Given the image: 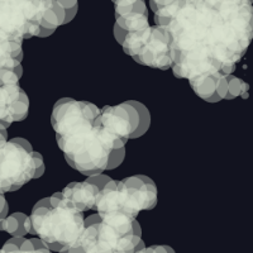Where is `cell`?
I'll list each match as a JSON object with an SVG mask.
<instances>
[{
	"mask_svg": "<svg viewBox=\"0 0 253 253\" xmlns=\"http://www.w3.org/2000/svg\"><path fill=\"white\" fill-rule=\"evenodd\" d=\"M155 20L170 36L176 78L229 75L252 40V0H173Z\"/></svg>",
	"mask_w": 253,
	"mask_h": 253,
	"instance_id": "cell-1",
	"label": "cell"
},
{
	"mask_svg": "<svg viewBox=\"0 0 253 253\" xmlns=\"http://www.w3.org/2000/svg\"><path fill=\"white\" fill-rule=\"evenodd\" d=\"M100 114L95 104L61 99L52 110V126L67 164L86 176L107 170L112 150L101 137L95 121Z\"/></svg>",
	"mask_w": 253,
	"mask_h": 253,
	"instance_id": "cell-2",
	"label": "cell"
},
{
	"mask_svg": "<svg viewBox=\"0 0 253 253\" xmlns=\"http://www.w3.org/2000/svg\"><path fill=\"white\" fill-rule=\"evenodd\" d=\"M27 233L38 236L51 251L61 252L76 242L84 230V216L63 202L60 193L42 199L26 220Z\"/></svg>",
	"mask_w": 253,
	"mask_h": 253,
	"instance_id": "cell-3",
	"label": "cell"
},
{
	"mask_svg": "<svg viewBox=\"0 0 253 253\" xmlns=\"http://www.w3.org/2000/svg\"><path fill=\"white\" fill-rule=\"evenodd\" d=\"M157 204V187L150 177L135 175L122 181L110 180L99 191L95 208L98 215L122 213L135 219L142 210H151Z\"/></svg>",
	"mask_w": 253,
	"mask_h": 253,
	"instance_id": "cell-4",
	"label": "cell"
},
{
	"mask_svg": "<svg viewBox=\"0 0 253 253\" xmlns=\"http://www.w3.org/2000/svg\"><path fill=\"white\" fill-rule=\"evenodd\" d=\"M150 113L138 101L104 107L95 121L101 137L112 151L124 148L129 138H138L150 126Z\"/></svg>",
	"mask_w": 253,
	"mask_h": 253,
	"instance_id": "cell-5",
	"label": "cell"
},
{
	"mask_svg": "<svg viewBox=\"0 0 253 253\" xmlns=\"http://www.w3.org/2000/svg\"><path fill=\"white\" fill-rule=\"evenodd\" d=\"M43 158L28 141L14 138L0 146V193L15 191L43 175Z\"/></svg>",
	"mask_w": 253,
	"mask_h": 253,
	"instance_id": "cell-6",
	"label": "cell"
},
{
	"mask_svg": "<svg viewBox=\"0 0 253 253\" xmlns=\"http://www.w3.org/2000/svg\"><path fill=\"white\" fill-rule=\"evenodd\" d=\"M44 0H0V33L23 41L40 35Z\"/></svg>",
	"mask_w": 253,
	"mask_h": 253,
	"instance_id": "cell-7",
	"label": "cell"
},
{
	"mask_svg": "<svg viewBox=\"0 0 253 253\" xmlns=\"http://www.w3.org/2000/svg\"><path fill=\"white\" fill-rule=\"evenodd\" d=\"M133 58L141 65H146L153 69H171L172 51L170 36L166 29L160 26L148 27L141 48Z\"/></svg>",
	"mask_w": 253,
	"mask_h": 253,
	"instance_id": "cell-8",
	"label": "cell"
},
{
	"mask_svg": "<svg viewBox=\"0 0 253 253\" xmlns=\"http://www.w3.org/2000/svg\"><path fill=\"white\" fill-rule=\"evenodd\" d=\"M29 100L18 84L0 85V124L9 126L14 122L26 119Z\"/></svg>",
	"mask_w": 253,
	"mask_h": 253,
	"instance_id": "cell-9",
	"label": "cell"
},
{
	"mask_svg": "<svg viewBox=\"0 0 253 253\" xmlns=\"http://www.w3.org/2000/svg\"><path fill=\"white\" fill-rule=\"evenodd\" d=\"M190 85L194 91L209 103L225 99L228 91V75L223 72H213L190 79Z\"/></svg>",
	"mask_w": 253,
	"mask_h": 253,
	"instance_id": "cell-10",
	"label": "cell"
},
{
	"mask_svg": "<svg viewBox=\"0 0 253 253\" xmlns=\"http://www.w3.org/2000/svg\"><path fill=\"white\" fill-rule=\"evenodd\" d=\"M100 190L89 181L72 182L61 191V198L66 204L78 211H86L94 209Z\"/></svg>",
	"mask_w": 253,
	"mask_h": 253,
	"instance_id": "cell-11",
	"label": "cell"
},
{
	"mask_svg": "<svg viewBox=\"0 0 253 253\" xmlns=\"http://www.w3.org/2000/svg\"><path fill=\"white\" fill-rule=\"evenodd\" d=\"M65 10L56 0H44V13L38 37H48L56 31L58 26L65 24Z\"/></svg>",
	"mask_w": 253,
	"mask_h": 253,
	"instance_id": "cell-12",
	"label": "cell"
},
{
	"mask_svg": "<svg viewBox=\"0 0 253 253\" xmlns=\"http://www.w3.org/2000/svg\"><path fill=\"white\" fill-rule=\"evenodd\" d=\"M0 253H52L51 250L40 238L27 239L24 237H13L5 242Z\"/></svg>",
	"mask_w": 253,
	"mask_h": 253,
	"instance_id": "cell-13",
	"label": "cell"
},
{
	"mask_svg": "<svg viewBox=\"0 0 253 253\" xmlns=\"http://www.w3.org/2000/svg\"><path fill=\"white\" fill-rule=\"evenodd\" d=\"M28 215L23 213H14L6 215L0 221V230H4L13 237H24L27 233L26 220Z\"/></svg>",
	"mask_w": 253,
	"mask_h": 253,
	"instance_id": "cell-14",
	"label": "cell"
},
{
	"mask_svg": "<svg viewBox=\"0 0 253 253\" xmlns=\"http://www.w3.org/2000/svg\"><path fill=\"white\" fill-rule=\"evenodd\" d=\"M247 89L248 86L245 81L234 76L233 74H230L228 75V91L225 99H234L237 96H241L247 92Z\"/></svg>",
	"mask_w": 253,
	"mask_h": 253,
	"instance_id": "cell-15",
	"label": "cell"
},
{
	"mask_svg": "<svg viewBox=\"0 0 253 253\" xmlns=\"http://www.w3.org/2000/svg\"><path fill=\"white\" fill-rule=\"evenodd\" d=\"M58 4L63 8L65 10V14H66V18H65V24L71 22L74 19V17L76 15V12H78V0H56Z\"/></svg>",
	"mask_w": 253,
	"mask_h": 253,
	"instance_id": "cell-16",
	"label": "cell"
},
{
	"mask_svg": "<svg viewBox=\"0 0 253 253\" xmlns=\"http://www.w3.org/2000/svg\"><path fill=\"white\" fill-rule=\"evenodd\" d=\"M124 155H126V150H124V148L112 151V155H110L109 157V162H108L107 170H113L115 167H118L119 165L123 162Z\"/></svg>",
	"mask_w": 253,
	"mask_h": 253,
	"instance_id": "cell-17",
	"label": "cell"
},
{
	"mask_svg": "<svg viewBox=\"0 0 253 253\" xmlns=\"http://www.w3.org/2000/svg\"><path fill=\"white\" fill-rule=\"evenodd\" d=\"M110 180H112V178L108 177V176H105V175H103V173H96V175L89 176L86 181H89L90 184L95 185V186L98 187L99 190H101L104 186H105V185L108 184V182L110 181Z\"/></svg>",
	"mask_w": 253,
	"mask_h": 253,
	"instance_id": "cell-18",
	"label": "cell"
},
{
	"mask_svg": "<svg viewBox=\"0 0 253 253\" xmlns=\"http://www.w3.org/2000/svg\"><path fill=\"white\" fill-rule=\"evenodd\" d=\"M134 253H175V251L169 246H152V247H144Z\"/></svg>",
	"mask_w": 253,
	"mask_h": 253,
	"instance_id": "cell-19",
	"label": "cell"
},
{
	"mask_svg": "<svg viewBox=\"0 0 253 253\" xmlns=\"http://www.w3.org/2000/svg\"><path fill=\"white\" fill-rule=\"evenodd\" d=\"M8 134H6V128L0 124V146H3L8 141Z\"/></svg>",
	"mask_w": 253,
	"mask_h": 253,
	"instance_id": "cell-20",
	"label": "cell"
},
{
	"mask_svg": "<svg viewBox=\"0 0 253 253\" xmlns=\"http://www.w3.org/2000/svg\"><path fill=\"white\" fill-rule=\"evenodd\" d=\"M112 1H114V0H112Z\"/></svg>",
	"mask_w": 253,
	"mask_h": 253,
	"instance_id": "cell-21",
	"label": "cell"
}]
</instances>
